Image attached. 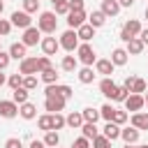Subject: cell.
Here are the masks:
<instances>
[{
  "instance_id": "ba28073f",
  "label": "cell",
  "mask_w": 148,
  "mask_h": 148,
  "mask_svg": "<svg viewBox=\"0 0 148 148\" xmlns=\"http://www.w3.org/2000/svg\"><path fill=\"white\" fill-rule=\"evenodd\" d=\"M143 106H146L143 95H139V92H130V95H127V99H125V109H127V111L136 113V111H141Z\"/></svg>"
},
{
  "instance_id": "7dc6e473",
  "label": "cell",
  "mask_w": 148,
  "mask_h": 148,
  "mask_svg": "<svg viewBox=\"0 0 148 148\" xmlns=\"http://www.w3.org/2000/svg\"><path fill=\"white\" fill-rule=\"evenodd\" d=\"M72 148H90V139H86V136H79V139H74Z\"/></svg>"
},
{
  "instance_id": "9c48e42d",
  "label": "cell",
  "mask_w": 148,
  "mask_h": 148,
  "mask_svg": "<svg viewBox=\"0 0 148 148\" xmlns=\"http://www.w3.org/2000/svg\"><path fill=\"white\" fill-rule=\"evenodd\" d=\"M9 21H12V25H16V28H30L32 25V18H30V14L28 12H12V16H9Z\"/></svg>"
},
{
  "instance_id": "277c9868",
  "label": "cell",
  "mask_w": 148,
  "mask_h": 148,
  "mask_svg": "<svg viewBox=\"0 0 148 148\" xmlns=\"http://www.w3.org/2000/svg\"><path fill=\"white\" fill-rule=\"evenodd\" d=\"M141 23H139V18H130V21H125V25H123V30H120V39L127 44L132 37H139L141 35Z\"/></svg>"
},
{
  "instance_id": "60d3db41",
  "label": "cell",
  "mask_w": 148,
  "mask_h": 148,
  "mask_svg": "<svg viewBox=\"0 0 148 148\" xmlns=\"http://www.w3.org/2000/svg\"><path fill=\"white\" fill-rule=\"evenodd\" d=\"M23 88H28V90H35V88H37V76H35V74H28V76H23Z\"/></svg>"
},
{
  "instance_id": "4316f807",
  "label": "cell",
  "mask_w": 148,
  "mask_h": 148,
  "mask_svg": "<svg viewBox=\"0 0 148 148\" xmlns=\"http://www.w3.org/2000/svg\"><path fill=\"white\" fill-rule=\"evenodd\" d=\"M58 72L53 69V67H49V69H44V72H39V79L46 83V86H51V83H58Z\"/></svg>"
},
{
  "instance_id": "91938a15",
  "label": "cell",
  "mask_w": 148,
  "mask_h": 148,
  "mask_svg": "<svg viewBox=\"0 0 148 148\" xmlns=\"http://www.w3.org/2000/svg\"><path fill=\"white\" fill-rule=\"evenodd\" d=\"M143 16H146V18H148V7H146V12H143Z\"/></svg>"
},
{
  "instance_id": "c3c4849f",
  "label": "cell",
  "mask_w": 148,
  "mask_h": 148,
  "mask_svg": "<svg viewBox=\"0 0 148 148\" xmlns=\"http://www.w3.org/2000/svg\"><path fill=\"white\" fill-rule=\"evenodd\" d=\"M76 9H83V0H69V12H76Z\"/></svg>"
},
{
  "instance_id": "ab89813d",
  "label": "cell",
  "mask_w": 148,
  "mask_h": 148,
  "mask_svg": "<svg viewBox=\"0 0 148 148\" xmlns=\"http://www.w3.org/2000/svg\"><path fill=\"white\" fill-rule=\"evenodd\" d=\"M53 12H56L58 16H67V14H69V0H67V2H58V5H53Z\"/></svg>"
},
{
  "instance_id": "f546056e",
  "label": "cell",
  "mask_w": 148,
  "mask_h": 148,
  "mask_svg": "<svg viewBox=\"0 0 148 148\" xmlns=\"http://www.w3.org/2000/svg\"><path fill=\"white\" fill-rule=\"evenodd\" d=\"M44 143H46L49 148H56V146H60V134H58L56 130H49V132H44Z\"/></svg>"
},
{
  "instance_id": "52a82bcc",
  "label": "cell",
  "mask_w": 148,
  "mask_h": 148,
  "mask_svg": "<svg viewBox=\"0 0 148 148\" xmlns=\"http://www.w3.org/2000/svg\"><path fill=\"white\" fill-rule=\"evenodd\" d=\"M65 104H67V99H65L62 95H51V97L44 99V109H46L49 113H60V111L65 109Z\"/></svg>"
},
{
  "instance_id": "e0dca14e",
  "label": "cell",
  "mask_w": 148,
  "mask_h": 148,
  "mask_svg": "<svg viewBox=\"0 0 148 148\" xmlns=\"http://www.w3.org/2000/svg\"><path fill=\"white\" fill-rule=\"evenodd\" d=\"M139 134H141V130H136L134 125L120 130V139H123L125 143H136V141H139Z\"/></svg>"
},
{
  "instance_id": "7402d4cb",
  "label": "cell",
  "mask_w": 148,
  "mask_h": 148,
  "mask_svg": "<svg viewBox=\"0 0 148 148\" xmlns=\"http://www.w3.org/2000/svg\"><path fill=\"white\" fill-rule=\"evenodd\" d=\"M65 120H67V127H72V130H81V125L86 123L81 111H72L69 116H65Z\"/></svg>"
},
{
  "instance_id": "4fadbf2b",
  "label": "cell",
  "mask_w": 148,
  "mask_h": 148,
  "mask_svg": "<svg viewBox=\"0 0 148 148\" xmlns=\"http://www.w3.org/2000/svg\"><path fill=\"white\" fill-rule=\"evenodd\" d=\"M18 72L23 74V76H28V74H39V67H37V58H23L21 62H18Z\"/></svg>"
},
{
  "instance_id": "681fc988",
  "label": "cell",
  "mask_w": 148,
  "mask_h": 148,
  "mask_svg": "<svg viewBox=\"0 0 148 148\" xmlns=\"http://www.w3.org/2000/svg\"><path fill=\"white\" fill-rule=\"evenodd\" d=\"M30 148H49V146H46L44 141H37V139H35V141H30Z\"/></svg>"
},
{
  "instance_id": "8d00e7d4",
  "label": "cell",
  "mask_w": 148,
  "mask_h": 148,
  "mask_svg": "<svg viewBox=\"0 0 148 148\" xmlns=\"http://www.w3.org/2000/svg\"><path fill=\"white\" fill-rule=\"evenodd\" d=\"M39 2H42V0H23V12L37 14V12H39Z\"/></svg>"
},
{
  "instance_id": "680465c9",
  "label": "cell",
  "mask_w": 148,
  "mask_h": 148,
  "mask_svg": "<svg viewBox=\"0 0 148 148\" xmlns=\"http://www.w3.org/2000/svg\"><path fill=\"white\" fill-rule=\"evenodd\" d=\"M136 148H148V143H143V146H136Z\"/></svg>"
},
{
  "instance_id": "9f6ffc18",
  "label": "cell",
  "mask_w": 148,
  "mask_h": 148,
  "mask_svg": "<svg viewBox=\"0 0 148 148\" xmlns=\"http://www.w3.org/2000/svg\"><path fill=\"white\" fill-rule=\"evenodd\" d=\"M2 9H5V5H2V0H0V14H2Z\"/></svg>"
},
{
  "instance_id": "9a60e30c",
  "label": "cell",
  "mask_w": 148,
  "mask_h": 148,
  "mask_svg": "<svg viewBox=\"0 0 148 148\" xmlns=\"http://www.w3.org/2000/svg\"><path fill=\"white\" fill-rule=\"evenodd\" d=\"M120 125L118 123H113V120H109L104 127H102V134L106 136V139H111V141H116V139H120Z\"/></svg>"
},
{
  "instance_id": "5b68a950",
  "label": "cell",
  "mask_w": 148,
  "mask_h": 148,
  "mask_svg": "<svg viewBox=\"0 0 148 148\" xmlns=\"http://www.w3.org/2000/svg\"><path fill=\"white\" fill-rule=\"evenodd\" d=\"M118 88H120V86H116V81H113L111 76H104V79L99 81V92H102L106 99H111V102H118Z\"/></svg>"
},
{
  "instance_id": "b9f144b4",
  "label": "cell",
  "mask_w": 148,
  "mask_h": 148,
  "mask_svg": "<svg viewBox=\"0 0 148 148\" xmlns=\"http://www.w3.org/2000/svg\"><path fill=\"white\" fill-rule=\"evenodd\" d=\"M127 118H130V113H127V111H118V109H116V113H113V123L125 125V123H127Z\"/></svg>"
},
{
  "instance_id": "e575fe53",
  "label": "cell",
  "mask_w": 148,
  "mask_h": 148,
  "mask_svg": "<svg viewBox=\"0 0 148 148\" xmlns=\"http://www.w3.org/2000/svg\"><path fill=\"white\" fill-rule=\"evenodd\" d=\"M67 125V120H65V116L62 113H51V127L58 132V130H62Z\"/></svg>"
},
{
  "instance_id": "ffe728a7",
  "label": "cell",
  "mask_w": 148,
  "mask_h": 148,
  "mask_svg": "<svg viewBox=\"0 0 148 148\" xmlns=\"http://www.w3.org/2000/svg\"><path fill=\"white\" fill-rule=\"evenodd\" d=\"M127 58H130L127 49H113V51H111V62H113L116 67H123V65H127Z\"/></svg>"
},
{
  "instance_id": "8992f818",
  "label": "cell",
  "mask_w": 148,
  "mask_h": 148,
  "mask_svg": "<svg viewBox=\"0 0 148 148\" xmlns=\"http://www.w3.org/2000/svg\"><path fill=\"white\" fill-rule=\"evenodd\" d=\"M21 42H23L25 46H37V44L42 42V30H39L37 25H30V28H25V30H23V37H21Z\"/></svg>"
},
{
  "instance_id": "816d5d0a",
  "label": "cell",
  "mask_w": 148,
  "mask_h": 148,
  "mask_svg": "<svg viewBox=\"0 0 148 148\" xmlns=\"http://www.w3.org/2000/svg\"><path fill=\"white\" fill-rule=\"evenodd\" d=\"M120 2V7H132L134 5V0H118Z\"/></svg>"
},
{
  "instance_id": "d590c367",
  "label": "cell",
  "mask_w": 148,
  "mask_h": 148,
  "mask_svg": "<svg viewBox=\"0 0 148 148\" xmlns=\"http://www.w3.org/2000/svg\"><path fill=\"white\" fill-rule=\"evenodd\" d=\"M146 88H148V86H146V81H143V79H139V76H134L130 92H139V95H141V92H146Z\"/></svg>"
},
{
  "instance_id": "6da1fadb",
  "label": "cell",
  "mask_w": 148,
  "mask_h": 148,
  "mask_svg": "<svg viewBox=\"0 0 148 148\" xmlns=\"http://www.w3.org/2000/svg\"><path fill=\"white\" fill-rule=\"evenodd\" d=\"M37 28H39L44 35H53L56 28H58V14H56V12H39Z\"/></svg>"
},
{
  "instance_id": "ee69618b",
  "label": "cell",
  "mask_w": 148,
  "mask_h": 148,
  "mask_svg": "<svg viewBox=\"0 0 148 148\" xmlns=\"http://www.w3.org/2000/svg\"><path fill=\"white\" fill-rule=\"evenodd\" d=\"M37 67H39V72H44V69L53 67V65H51V58H49V56H42V58H37Z\"/></svg>"
},
{
  "instance_id": "f907efd6",
  "label": "cell",
  "mask_w": 148,
  "mask_h": 148,
  "mask_svg": "<svg viewBox=\"0 0 148 148\" xmlns=\"http://www.w3.org/2000/svg\"><path fill=\"white\" fill-rule=\"evenodd\" d=\"M139 37H141V42H143V44H146V46H148V28H143V30H141V35H139Z\"/></svg>"
},
{
  "instance_id": "8fae6325",
  "label": "cell",
  "mask_w": 148,
  "mask_h": 148,
  "mask_svg": "<svg viewBox=\"0 0 148 148\" xmlns=\"http://www.w3.org/2000/svg\"><path fill=\"white\" fill-rule=\"evenodd\" d=\"M18 116V104L14 99H0V118H14Z\"/></svg>"
},
{
  "instance_id": "d6a6232c",
  "label": "cell",
  "mask_w": 148,
  "mask_h": 148,
  "mask_svg": "<svg viewBox=\"0 0 148 148\" xmlns=\"http://www.w3.org/2000/svg\"><path fill=\"white\" fill-rule=\"evenodd\" d=\"M113 113H116V106L111 104V102H106V104H102V109H99V116L109 123V120H113Z\"/></svg>"
},
{
  "instance_id": "d4e9b609",
  "label": "cell",
  "mask_w": 148,
  "mask_h": 148,
  "mask_svg": "<svg viewBox=\"0 0 148 148\" xmlns=\"http://www.w3.org/2000/svg\"><path fill=\"white\" fill-rule=\"evenodd\" d=\"M102 12L106 16H116L120 12V2L118 0H102Z\"/></svg>"
},
{
  "instance_id": "1f68e13d",
  "label": "cell",
  "mask_w": 148,
  "mask_h": 148,
  "mask_svg": "<svg viewBox=\"0 0 148 148\" xmlns=\"http://www.w3.org/2000/svg\"><path fill=\"white\" fill-rule=\"evenodd\" d=\"M81 113H83V120H86V123H97V120L102 118V116H99V109H92V106H86Z\"/></svg>"
},
{
  "instance_id": "7a4b0ae2",
  "label": "cell",
  "mask_w": 148,
  "mask_h": 148,
  "mask_svg": "<svg viewBox=\"0 0 148 148\" xmlns=\"http://www.w3.org/2000/svg\"><path fill=\"white\" fill-rule=\"evenodd\" d=\"M79 44H81V39H79V35H76L74 28H67V30L60 35V49H65L67 53H74V51L79 49Z\"/></svg>"
},
{
  "instance_id": "83f0119b",
  "label": "cell",
  "mask_w": 148,
  "mask_h": 148,
  "mask_svg": "<svg viewBox=\"0 0 148 148\" xmlns=\"http://www.w3.org/2000/svg\"><path fill=\"white\" fill-rule=\"evenodd\" d=\"M28 97H30V90H28V88H23V86H21V88H16V90L12 92V99H14L16 104H25V102H28Z\"/></svg>"
},
{
  "instance_id": "f35d334b",
  "label": "cell",
  "mask_w": 148,
  "mask_h": 148,
  "mask_svg": "<svg viewBox=\"0 0 148 148\" xmlns=\"http://www.w3.org/2000/svg\"><path fill=\"white\" fill-rule=\"evenodd\" d=\"M37 125H39V130H44V132L53 130V127H51V113H44V116H39V118H37Z\"/></svg>"
},
{
  "instance_id": "11a10c76",
  "label": "cell",
  "mask_w": 148,
  "mask_h": 148,
  "mask_svg": "<svg viewBox=\"0 0 148 148\" xmlns=\"http://www.w3.org/2000/svg\"><path fill=\"white\" fill-rule=\"evenodd\" d=\"M51 2H53V5H58V2H67V0H51Z\"/></svg>"
},
{
  "instance_id": "f5cc1de1",
  "label": "cell",
  "mask_w": 148,
  "mask_h": 148,
  "mask_svg": "<svg viewBox=\"0 0 148 148\" xmlns=\"http://www.w3.org/2000/svg\"><path fill=\"white\" fill-rule=\"evenodd\" d=\"M5 83H7V76H5V74H2V72H0V88H2V86H5Z\"/></svg>"
},
{
  "instance_id": "f1b7e54d",
  "label": "cell",
  "mask_w": 148,
  "mask_h": 148,
  "mask_svg": "<svg viewBox=\"0 0 148 148\" xmlns=\"http://www.w3.org/2000/svg\"><path fill=\"white\" fill-rule=\"evenodd\" d=\"M81 132H83V136H86V139H90V141H92V139L99 134L97 123H83V125H81Z\"/></svg>"
},
{
  "instance_id": "6125c7cd",
  "label": "cell",
  "mask_w": 148,
  "mask_h": 148,
  "mask_svg": "<svg viewBox=\"0 0 148 148\" xmlns=\"http://www.w3.org/2000/svg\"><path fill=\"white\" fill-rule=\"evenodd\" d=\"M56 148H58V146H56Z\"/></svg>"
},
{
  "instance_id": "836d02e7",
  "label": "cell",
  "mask_w": 148,
  "mask_h": 148,
  "mask_svg": "<svg viewBox=\"0 0 148 148\" xmlns=\"http://www.w3.org/2000/svg\"><path fill=\"white\" fill-rule=\"evenodd\" d=\"M7 86H9L12 90H16V88H21V86H23V74H21V72H16V74H12V76H7Z\"/></svg>"
},
{
  "instance_id": "484cf974",
  "label": "cell",
  "mask_w": 148,
  "mask_h": 148,
  "mask_svg": "<svg viewBox=\"0 0 148 148\" xmlns=\"http://www.w3.org/2000/svg\"><path fill=\"white\" fill-rule=\"evenodd\" d=\"M132 125L136 130H148V113H143V111L132 113Z\"/></svg>"
},
{
  "instance_id": "94428289",
  "label": "cell",
  "mask_w": 148,
  "mask_h": 148,
  "mask_svg": "<svg viewBox=\"0 0 148 148\" xmlns=\"http://www.w3.org/2000/svg\"><path fill=\"white\" fill-rule=\"evenodd\" d=\"M0 51H2V46H0Z\"/></svg>"
},
{
  "instance_id": "7c38bea8",
  "label": "cell",
  "mask_w": 148,
  "mask_h": 148,
  "mask_svg": "<svg viewBox=\"0 0 148 148\" xmlns=\"http://www.w3.org/2000/svg\"><path fill=\"white\" fill-rule=\"evenodd\" d=\"M39 46H42L44 56H56L58 49H60V39H56V37H42Z\"/></svg>"
},
{
  "instance_id": "db71d44e",
  "label": "cell",
  "mask_w": 148,
  "mask_h": 148,
  "mask_svg": "<svg viewBox=\"0 0 148 148\" xmlns=\"http://www.w3.org/2000/svg\"><path fill=\"white\" fill-rule=\"evenodd\" d=\"M123 148H136V143H125Z\"/></svg>"
},
{
  "instance_id": "ac0fdd59",
  "label": "cell",
  "mask_w": 148,
  "mask_h": 148,
  "mask_svg": "<svg viewBox=\"0 0 148 148\" xmlns=\"http://www.w3.org/2000/svg\"><path fill=\"white\" fill-rule=\"evenodd\" d=\"M106 18H109V16H106L102 9H95L92 14H88V23H90L95 30H97V28H102V25L106 23Z\"/></svg>"
},
{
  "instance_id": "d6986e66",
  "label": "cell",
  "mask_w": 148,
  "mask_h": 148,
  "mask_svg": "<svg viewBox=\"0 0 148 148\" xmlns=\"http://www.w3.org/2000/svg\"><path fill=\"white\" fill-rule=\"evenodd\" d=\"M25 51H28V46H25L23 42H14V44L9 46V56H12L14 60H18V62H21V60H23V58L28 56Z\"/></svg>"
},
{
  "instance_id": "cb8c5ba5",
  "label": "cell",
  "mask_w": 148,
  "mask_h": 148,
  "mask_svg": "<svg viewBox=\"0 0 148 148\" xmlns=\"http://www.w3.org/2000/svg\"><path fill=\"white\" fill-rule=\"evenodd\" d=\"M76 67H79V58L76 56H62V62H60L62 72H76Z\"/></svg>"
},
{
  "instance_id": "4dcf8cb0",
  "label": "cell",
  "mask_w": 148,
  "mask_h": 148,
  "mask_svg": "<svg viewBox=\"0 0 148 148\" xmlns=\"http://www.w3.org/2000/svg\"><path fill=\"white\" fill-rule=\"evenodd\" d=\"M76 76H79V81H81V83H92L95 72H92V67H86V65H83V67L79 69V74H76Z\"/></svg>"
},
{
  "instance_id": "6f0895ef",
  "label": "cell",
  "mask_w": 148,
  "mask_h": 148,
  "mask_svg": "<svg viewBox=\"0 0 148 148\" xmlns=\"http://www.w3.org/2000/svg\"><path fill=\"white\" fill-rule=\"evenodd\" d=\"M143 99H146V106H148V92H146V95H143Z\"/></svg>"
},
{
  "instance_id": "44dd1931",
  "label": "cell",
  "mask_w": 148,
  "mask_h": 148,
  "mask_svg": "<svg viewBox=\"0 0 148 148\" xmlns=\"http://www.w3.org/2000/svg\"><path fill=\"white\" fill-rule=\"evenodd\" d=\"M127 53L130 56H139V53H143V49H146V44L141 42V37H132L130 42H127Z\"/></svg>"
},
{
  "instance_id": "603a6c76",
  "label": "cell",
  "mask_w": 148,
  "mask_h": 148,
  "mask_svg": "<svg viewBox=\"0 0 148 148\" xmlns=\"http://www.w3.org/2000/svg\"><path fill=\"white\" fill-rule=\"evenodd\" d=\"M76 35H79L81 42H90V39L95 37V28H92L90 23H83L81 28H76Z\"/></svg>"
},
{
  "instance_id": "2e32d148",
  "label": "cell",
  "mask_w": 148,
  "mask_h": 148,
  "mask_svg": "<svg viewBox=\"0 0 148 148\" xmlns=\"http://www.w3.org/2000/svg\"><path fill=\"white\" fill-rule=\"evenodd\" d=\"M18 116H21L23 120H32V118H37V106H35L32 102L18 104Z\"/></svg>"
},
{
  "instance_id": "f6af8a7d",
  "label": "cell",
  "mask_w": 148,
  "mask_h": 148,
  "mask_svg": "<svg viewBox=\"0 0 148 148\" xmlns=\"http://www.w3.org/2000/svg\"><path fill=\"white\" fill-rule=\"evenodd\" d=\"M9 30H12V21L0 18V37H7V35H9Z\"/></svg>"
},
{
  "instance_id": "30bf717a",
  "label": "cell",
  "mask_w": 148,
  "mask_h": 148,
  "mask_svg": "<svg viewBox=\"0 0 148 148\" xmlns=\"http://www.w3.org/2000/svg\"><path fill=\"white\" fill-rule=\"evenodd\" d=\"M83 23H88V14H86L83 9H76V12H69V14H67V25H69V28L76 30V28H81Z\"/></svg>"
},
{
  "instance_id": "3957f363",
  "label": "cell",
  "mask_w": 148,
  "mask_h": 148,
  "mask_svg": "<svg viewBox=\"0 0 148 148\" xmlns=\"http://www.w3.org/2000/svg\"><path fill=\"white\" fill-rule=\"evenodd\" d=\"M76 58H79V62L86 65V67H92V65L97 62L95 49H92L88 42H81V44H79V49H76Z\"/></svg>"
},
{
  "instance_id": "7bdbcfd3",
  "label": "cell",
  "mask_w": 148,
  "mask_h": 148,
  "mask_svg": "<svg viewBox=\"0 0 148 148\" xmlns=\"http://www.w3.org/2000/svg\"><path fill=\"white\" fill-rule=\"evenodd\" d=\"M9 60H12L9 51H0V72H5V69L9 67Z\"/></svg>"
},
{
  "instance_id": "74e56055",
  "label": "cell",
  "mask_w": 148,
  "mask_h": 148,
  "mask_svg": "<svg viewBox=\"0 0 148 148\" xmlns=\"http://www.w3.org/2000/svg\"><path fill=\"white\" fill-rule=\"evenodd\" d=\"M92 148H111V139H106L104 134H97L92 139Z\"/></svg>"
},
{
  "instance_id": "bcb514c9",
  "label": "cell",
  "mask_w": 148,
  "mask_h": 148,
  "mask_svg": "<svg viewBox=\"0 0 148 148\" xmlns=\"http://www.w3.org/2000/svg\"><path fill=\"white\" fill-rule=\"evenodd\" d=\"M5 148H23V143H21L18 136H9V139L5 141Z\"/></svg>"
},
{
  "instance_id": "5bb4252c",
  "label": "cell",
  "mask_w": 148,
  "mask_h": 148,
  "mask_svg": "<svg viewBox=\"0 0 148 148\" xmlns=\"http://www.w3.org/2000/svg\"><path fill=\"white\" fill-rule=\"evenodd\" d=\"M113 69H116V65L111 62V58H99V60L95 62V72L102 74V76H111Z\"/></svg>"
}]
</instances>
